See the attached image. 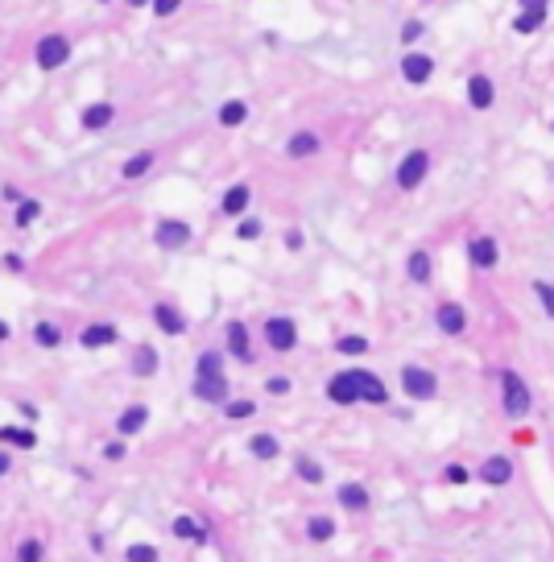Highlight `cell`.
<instances>
[{
    "label": "cell",
    "instance_id": "obj_42",
    "mask_svg": "<svg viewBox=\"0 0 554 562\" xmlns=\"http://www.w3.org/2000/svg\"><path fill=\"white\" fill-rule=\"evenodd\" d=\"M149 4H153V13H157V17H170V13H178V4H183V0H149Z\"/></svg>",
    "mask_w": 554,
    "mask_h": 562
},
{
    "label": "cell",
    "instance_id": "obj_14",
    "mask_svg": "<svg viewBox=\"0 0 554 562\" xmlns=\"http://www.w3.org/2000/svg\"><path fill=\"white\" fill-rule=\"evenodd\" d=\"M434 323H439V331H447V335H460L467 327V315H463V306H455V302H443L439 315H434Z\"/></svg>",
    "mask_w": 554,
    "mask_h": 562
},
{
    "label": "cell",
    "instance_id": "obj_24",
    "mask_svg": "<svg viewBox=\"0 0 554 562\" xmlns=\"http://www.w3.org/2000/svg\"><path fill=\"white\" fill-rule=\"evenodd\" d=\"M248 451H253L257 459H277V451H281V447H277L274 434H253V438H248Z\"/></svg>",
    "mask_w": 554,
    "mask_h": 562
},
{
    "label": "cell",
    "instance_id": "obj_31",
    "mask_svg": "<svg viewBox=\"0 0 554 562\" xmlns=\"http://www.w3.org/2000/svg\"><path fill=\"white\" fill-rule=\"evenodd\" d=\"M410 281H430V257L426 252H410Z\"/></svg>",
    "mask_w": 554,
    "mask_h": 562
},
{
    "label": "cell",
    "instance_id": "obj_21",
    "mask_svg": "<svg viewBox=\"0 0 554 562\" xmlns=\"http://www.w3.org/2000/svg\"><path fill=\"white\" fill-rule=\"evenodd\" d=\"M145 422H149V410H145V405H129V410L120 414V422H116V430H120V434H137V430H145Z\"/></svg>",
    "mask_w": 554,
    "mask_h": 562
},
{
    "label": "cell",
    "instance_id": "obj_5",
    "mask_svg": "<svg viewBox=\"0 0 554 562\" xmlns=\"http://www.w3.org/2000/svg\"><path fill=\"white\" fill-rule=\"evenodd\" d=\"M153 240L162 248H183V244H190V224H183V219H157Z\"/></svg>",
    "mask_w": 554,
    "mask_h": 562
},
{
    "label": "cell",
    "instance_id": "obj_49",
    "mask_svg": "<svg viewBox=\"0 0 554 562\" xmlns=\"http://www.w3.org/2000/svg\"><path fill=\"white\" fill-rule=\"evenodd\" d=\"M4 471H8V455H4V451H0V475H4Z\"/></svg>",
    "mask_w": 554,
    "mask_h": 562
},
{
    "label": "cell",
    "instance_id": "obj_23",
    "mask_svg": "<svg viewBox=\"0 0 554 562\" xmlns=\"http://www.w3.org/2000/svg\"><path fill=\"white\" fill-rule=\"evenodd\" d=\"M0 442H8V447H34L38 442V434L34 430H21V426H0Z\"/></svg>",
    "mask_w": 554,
    "mask_h": 562
},
{
    "label": "cell",
    "instance_id": "obj_8",
    "mask_svg": "<svg viewBox=\"0 0 554 562\" xmlns=\"http://www.w3.org/2000/svg\"><path fill=\"white\" fill-rule=\"evenodd\" d=\"M467 257H471V265H476V269H492V265L501 261V248H497V240H492V236H476V240L467 244Z\"/></svg>",
    "mask_w": 554,
    "mask_h": 562
},
{
    "label": "cell",
    "instance_id": "obj_47",
    "mask_svg": "<svg viewBox=\"0 0 554 562\" xmlns=\"http://www.w3.org/2000/svg\"><path fill=\"white\" fill-rule=\"evenodd\" d=\"M525 13H546V0H521Z\"/></svg>",
    "mask_w": 554,
    "mask_h": 562
},
{
    "label": "cell",
    "instance_id": "obj_44",
    "mask_svg": "<svg viewBox=\"0 0 554 562\" xmlns=\"http://www.w3.org/2000/svg\"><path fill=\"white\" fill-rule=\"evenodd\" d=\"M447 480H451V484H467V468L451 463V468H447Z\"/></svg>",
    "mask_w": 554,
    "mask_h": 562
},
{
    "label": "cell",
    "instance_id": "obj_29",
    "mask_svg": "<svg viewBox=\"0 0 554 562\" xmlns=\"http://www.w3.org/2000/svg\"><path fill=\"white\" fill-rule=\"evenodd\" d=\"M331 533H335V521H331V517H311V521H306V538H311V542H327Z\"/></svg>",
    "mask_w": 554,
    "mask_h": 562
},
{
    "label": "cell",
    "instance_id": "obj_51",
    "mask_svg": "<svg viewBox=\"0 0 554 562\" xmlns=\"http://www.w3.org/2000/svg\"><path fill=\"white\" fill-rule=\"evenodd\" d=\"M129 4H133V8H141V4H149V0H129Z\"/></svg>",
    "mask_w": 554,
    "mask_h": 562
},
{
    "label": "cell",
    "instance_id": "obj_3",
    "mask_svg": "<svg viewBox=\"0 0 554 562\" xmlns=\"http://www.w3.org/2000/svg\"><path fill=\"white\" fill-rule=\"evenodd\" d=\"M66 58H71V42H66V34H46V38L38 42V66H42V71H58Z\"/></svg>",
    "mask_w": 554,
    "mask_h": 562
},
{
    "label": "cell",
    "instance_id": "obj_34",
    "mask_svg": "<svg viewBox=\"0 0 554 562\" xmlns=\"http://www.w3.org/2000/svg\"><path fill=\"white\" fill-rule=\"evenodd\" d=\"M335 347H339L343 356H364V352H369V339H364V335H343Z\"/></svg>",
    "mask_w": 554,
    "mask_h": 562
},
{
    "label": "cell",
    "instance_id": "obj_16",
    "mask_svg": "<svg viewBox=\"0 0 554 562\" xmlns=\"http://www.w3.org/2000/svg\"><path fill=\"white\" fill-rule=\"evenodd\" d=\"M153 323L166 331V335H183V331H186L183 315H178V310H174L170 302H157V306H153Z\"/></svg>",
    "mask_w": 554,
    "mask_h": 562
},
{
    "label": "cell",
    "instance_id": "obj_35",
    "mask_svg": "<svg viewBox=\"0 0 554 562\" xmlns=\"http://www.w3.org/2000/svg\"><path fill=\"white\" fill-rule=\"evenodd\" d=\"M294 468H298V475H302L306 484H323V468H319L315 459H298Z\"/></svg>",
    "mask_w": 554,
    "mask_h": 562
},
{
    "label": "cell",
    "instance_id": "obj_6",
    "mask_svg": "<svg viewBox=\"0 0 554 562\" xmlns=\"http://www.w3.org/2000/svg\"><path fill=\"white\" fill-rule=\"evenodd\" d=\"M265 339H269V347H274V352H290V347L298 343V327H294V319H269V323H265Z\"/></svg>",
    "mask_w": 554,
    "mask_h": 562
},
{
    "label": "cell",
    "instance_id": "obj_33",
    "mask_svg": "<svg viewBox=\"0 0 554 562\" xmlns=\"http://www.w3.org/2000/svg\"><path fill=\"white\" fill-rule=\"evenodd\" d=\"M542 21H546V13H525V8H521V13H517V21H513V29H517V34H534Z\"/></svg>",
    "mask_w": 554,
    "mask_h": 562
},
{
    "label": "cell",
    "instance_id": "obj_7",
    "mask_svg": "<svg viewBox=\"0 0 554 562\" xmlns=\"http://www.w3.org/2000/svg\"><path fill=\"white\" fill-rule=\"evenodd\" d=\"M327 397H331L335 405H352V401H360L356 373H352V368H348V373H335V376H331V384H327Z\"/></svg>",
    "mask_w": 554,
    "mask_h": 562
},
{
    "label": "cell",
    "instance_id": "obj_1",
    "mask_svg": "<svg viewBox=\"0 0 554 562\" xmlns=\"http://www.w3.org/2000/svg\"><path fill=\"white\" fill-rule=\"evenodd\" d=\"M501 389H505V414L509 418H525L530 414V389L517 373H501Z\"/></svg>",
    "mask_w": 554,
    "mask_h": 562
},
{
    "label": "cell",
    "instance_id": "obj_25",
    "mask_svg": "<svg viewBox=\"0 0 554 562\" xmlns=\"http://www.w3.org/2000/svg\"><path fill=\"white\" fill-rule=\"evenodd\" d=\"M157 364H162V360H157L153 347H137V356H133V373L137 376H153L157 373Z\"/></svg>",
    "mask_w": 554,
    "mask_h": 562
},
{
    "label": "cell",
    "instance_id": "obj_38",
    "mask_svg": "<svg viewBox=\"0 0 554 562\" xmlns=\"http://www.w3.org/2000/svg\"><path fill=\"white\" fill-rule=\"evenodd\" d=\"M248 414H257V401H232V405H228V418L232 422L248 418Z\"/></svg>",
    "mask_w": 554,
    "mask_h": 562
},
{
    "label": "cell",
    "instance_id": "obj_50",
    "mask_svg": "<svg viewBox=\"0 0 554 562\" xmlns=\"http://www.w3.org/2000/svg\"><path fill=\"white\" fill-rule=\"evenodd\" d=\"M4 339H8V327H4V319H0V343H4Z\"/></svg>",
    "mask_w": 554,
    "mask_h": 562
},
{
    "label": "cell",
    "instance_id": "obj_36",
    "mask_svg": "<svg viewBox=\"0 0 554 562\" xmlns=\"http://www.w3.org/2000/svg\"><path fill=\"white\" fill-rule=\"evenodd\" d=\"M534 294L542 298V310L554 319V285H551V281H534Z\"/></svg>",
    "mask_w": 554,
    "mask_h": 562
},
{
    "label": "cell",
    "instance_id": "obj_43",
    "mask_svg": "<svg viewBox=\"0 0 554 562\" xmlns=\"http://www.w3.org/2000/svg\"><path fill=\"white\" fill-rule=\"evenodd\" d=\"M129 559H157V546H129Z\"/></svg>",
    "mask_w": 554,
    "mask_h": 562
},
{
    "label": "cell",
    "instance_id": "obj_4",
    "mask_svg": "<svg viewBox=\"0 0 554 562\" xmlns=\"http://www.w3.org/2000/svg\"><path fill=\"white\" fill-rule=\"evenodd\" d=\"M426 170H430V153H426V149H414V153H406V161L397 166V187H402V190L422 187Z\"/></svg>",
    "mask_w": 554,
    "mask_h": 562
},
{
    "label": "cell",
    "instance_id": "obj_12",
    "mask_svg": "<svg viewBox=\"0 0 554 562\" xmlns=\"http://www.w3.org/2000/svg\"><path fill=\"white\" fill-rule=\"evenodd\" d=\"M402 75H406V83H426L434 75V62L426 54H406L402 58Z\"/></svg>",
    "mask_w": 554,
    "mask_h": 562
},
{
    "label": "cell",
    "instance_id": "obj_10",
    "mask_svg": "<svg viewBox=\"0 0 554 562\" xmlns=\"http://www.w3.org/2000/svg\"><path fill=\"white\" fill-rule=\"evenodd\" d=\"M194 397H203V401H224V397H228L224 373H199L194 376Z\"/></svg>",
    "mask_w": 554,
    "mask_h": 562
},
{
    "label": "cell",
    "instance_id": "obj_19",
    "mask_svg": "<svg viewBox=\"0 0 554 562\" xmlns=\"http://www.w3.org/2000/svg\"><path fill=\"white\" fill-rule=\"evenodd\" d=\"M79 343L83 347H108V343H116V327L112 323H95V327H87L79 335Z\"/></svg>",
    "mask_w": 554,
    "mask_h": 562
},
{
    "label": "cell",
    "instance_id": "obj_48",
    "mask_svg": "<svg viewBox=\"0 0 554 562\" xmlns=\"http://www.w3.org/2000/svg\"><path fill=\"white\" fill-rule=\"evenodd\" d=\"M4 265H8V269H13V273H21V269H25V265H21V257H17V252H8V257H4Z\"/></svg>",
    "mask_w": 554,
    "mask_h": 562
},
{
    "label": "cell",
    "instance_id": "obj_39",
    "mask_svg": "<svg viewBox=\"0 0 554 562\" xmlns=\"http://www.w3.org/2000/svg\"><path fill=\"white\" fill-rule=\"evenodd\" d=\"M199 373H224V360H220L215 352H203V356H199Z\"/></svg>",
    "mask_w": 554,
    "mask_h": 562
},
{
    "label": "cell",
    "instance_id": "obj_20",
    "mask_svg": "<svg viewBox=\"0 0 554 562\" xmlns=\"http://www.w3.org/2000/svg\"><path fill=\"white\" fill-rule=\"evenodd\" d=\"M339 505L352 509V513H364V509H369V492H364L360 484H343V488H339Z\"/></svg>",
    "mask_w": 554,
    "mask_h": 562
},
{
    "label": "cell",
    "instance_id": "obj_22",
    "mask_svg": "<svg viewBox=\"0 0 554 562\" xmlns=\"http://www.w3.org/2000/svg\"><path fill=\"white\" fill-rule=\"evenodd\" d=\"M248 199H253V194H248V187H232L228 194L220 199V211H224V215H240V211L248 207Z\"/></svg>",
    "mask_w": 554,
    "mask_h": 562
},
{
    "label": "cell",
    "instance_id": "obj_11",
    "mask_svg": "<svg viewBox=\"0 0 554 562\" xmlns=\"http://www.w3.org/2000/svg\"><path fill=\"white\" fill-rule=\"evenodd\" d=\"M492 99H497V87H492L488 75H471V79H467V103H471L476 112L492 108Z\"/></svg>",
    "mask_w": 554,
    "mask_h": 562
},
{
    "label": "cell",
    "instance_id": "obj_40",
    "mask_svg": "<svg viewBox=\"0 0 554 562\" xmlns=\"http://www.w3.org/2000/svg\"><path fill=\"white\" fill-rule=\"evenodd\" d=\"M422 34H426V25H422V21H406V29H402V42H406V46H414Z\"/></svg>",
    "mask_w": 554,
    "mask_h": 562
},
{
    "label": "cell",
    "instance_id": "obj_32",
    "mask_svg": "<svg viewBox=\"0 0 554 562\" xmlns=\"http://www.w3.org/2000/svg\"><path fill=\"white\" fill-rule=\"evenodd\" d=\"M34 339H38L42 347H58V343H62V331L54 327V323H38V327H34Z\"/></svg>",
    "mask_w": 554,
    "mask_h": 562
},
{
    "label": "cell",
    "instance_id": "obj_45",
    "mask_svg": "<svg viewBox=\"0 0 554 562\" xmlns=\"http://www.w3.org/2000/svg\"><path fill=\"white\" fill-rule=\"evenodd\" d=\"M104 459H125V442H108L104 447Z\"/></svg>",
    "mask_w": 554,
    "mask_h": 562
},
{
    "label": "cell",
    "instance_id": "obj_2",
    "mask_svg": "<svg viewBox=\"0 0 554 562\" xmlns=\"http://www.w3.org/2000/svg\"><path fill=\"white\" fill-rule=\"evenodd\" d=\"M402 389H406V397L426 401V397L439 393V380H434V373H426V368H418V364H406V368H402Z\"/></svg>",
    "mask_w": 554,
    "mask_h": 562
},
{
    "label": "cell",
    "instance_id": "obj_46",
    "mask_svg": "<svg viewBox=\"0 0 554 562\" xmlns=\"http://www.w3.org/2000/svg\"><path fill=\"white\" fill-rule=\"evenodd\" d=\"M265 389H269V393H290V380H285V376H274Z\"/></svg>",
    "mask_w": 554,
    "mask_h": 562
},
{
    "label": "cell",
    "instance_id": "obj_27",
    "mask_svg": "<svg viewBox=\"0 0 554 562\" xmlns=\"http://www.w3.org/2000/svg\"><path fill=\"white\" fill-rule=\"evenodd\" d=\"M244 116H248L244 99H228V103L220 108V124H228V129H236V124H244Z\"/></svg>",
    "mask_w": 554,
    "mask_h": 562
},
{
    "label": "cell",
    "instance_id": "obj_37",
    "mask_svg": "<svg viewBox=\"0 0 554 562\" xmlns=\"http://www.w3.org/2000/svg\"><path fill=\"white\" fill-rule=\"evenodd\" d=\"M17 559L21 562H38L42 559V542H21V546H17Z\"/></svg>",
    "mask_w": 554,
    "mask_h": 562
},
{
    "label": "cell",
    "instance_id": "obj_28",
    "mask_svg": "<svg viewBox=\"0 0 554 562\" xmlns=\"http://www.w3.org/2000/svg\"><path fill=\"white\" fill-rule=\"evenodd\" d=\"M149 166H153V153H137V157H129V161L120 166V178H129V182H133V178H141Z\"/></svg>",
    "mask_w": 554,
    "mask_h": 562
},
{
    "label": "cell",
    "instance_id": "obj_26",
    "mask_svg": "<svg viewBox=\"0 0 554 562\" xmlns=\"http://www.w3.org/2000/svg\"><path fill=\"white\" fill-rule=\"evenodd\" d=\"M174 538H190V542H207V533H203V525H199V521H194V517H178V521H174Z\"/></svg>",
    "mask_w": 554,
    "mask_h": 562
},
{
    "label": "cell",
    "instance_id": "obj_18",
    "mask_svg": "<svg viewBox=\"0 0 554 562\" xmlns=\"http://www.w3.org/2000/svg\"><path fill=\"white\" fill-rule=\"evenodd\" d=\"M480 475H484V484H509V480H513V463H509L505 455H492V459L480 468Z\"/></svg>",
    "mask_w": 554,
    "mask_h": 562
},
{
    "label": "cell",
    "instance_id": "obj_9",
    "mask_svg": "<svg viewBox=\"0 0 554 562\" xmlns=\"http://www.w3.org/2000/svg\"><path fill=\"white\" fill-rule=\"evenodd\" d=\"M356 373V389H360V401H369V405H385L389 401V389L381 384V376L364 373V368H352Z\"/></svg>",
    "mask_w": 554,
    "mask_h": 562
},
{
    "label": "cell",
    "instance_id": "obj_17",
    "mask_svg": "<svg viewBox=\"0 0 554 562\" xmlns=\"http://www.w3.org/2000/svg\"><path fill=\"white\" fill-rule=\"evenodd\" d=\"M228 352L236 356V360H253V352H248V327L244 323H228Z\"/></svg>",
    "mask_w": 554,
    "mask_h": 562
},
{
    "label": "cell",
    "instance_id": "obj_41",
    "mask_svg": "<svg viewBox=\"0 0 554 562\" xmlns=\"http://www.w3.org/2000/svg\"><path fill=\"white\" fill-rule=\"evenodd\" d=\"M236 236H240V240H257V236H261V224H257V219H244V224L236 228Z\"/></svg>",
    "mask_w": 554,
    "mask_h": 562
},
{
    "label": "cell",
    "instance_id": "obj_15",
    "mask_svg": "<svg viewBox=\"0 0 554 562\" xmlns=\"http://www.w3.org/2000/svg\"><path fill=\"white\" fill-rule=\"evenodd\" d=\"M112 116H116V108H112L108 99H99L92 108H83V129H87V133H99V129L112 124Z\"/></svg>",
    "mask_w": 554,
    "mask_h": 562
},
{
    "label": "cell",
    "instance_id": "obj_30",
    "mask_svg": "<svg viewBox=\"0 0 554 562\" xmlns=\"http://www.w3.org/2000/svg\"><path fill=\"white\" fill-rule=\"evenodd\" d=\"M38 215H42V203H38V199H21V203H17V228H29Z\"/></svg>",
    "mask_w": 554,
    "mask_h": 562
},
{
    "label": "cell",
    "instance_id": "obj_13",
    "mask_svg": "<svg viewBox=\"0 0 554 562\" xmlns=\"http://www.w3.org/2000/svg\"><path fill=\"white\" fill-rule=\"evenodd\" d=\"M319 149H323V137L311 133V129H302V133H294V137L285 140V153H290V157H311V153H319Z\"/></svg>",
    "mask_w": 554,
    "mask_h": 562
}]
</instances>
